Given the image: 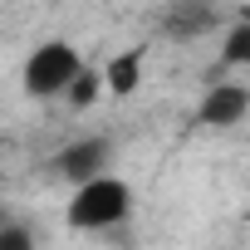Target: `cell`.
Listing matches in <instances>:
<instances>
[{"label":"cell","instance_id":"6da1fadb","mask_svg":"<svg viewBox=\"0 0 250 250\" xmlns=\"http://www.w3.org/2000/svg\"><path fill=\"white\" fill-rule=\"evenodd\" d=\"M133 216V187L123 177H93L74 187L69 196V226L74 230H113Z\"/></svg>","mask_w":250,"mask_h":250},{"label":"cell","instance_id":"7a4b0ae2","mask_svg":"<svg viewBox=\"0 0 250 250\" xmlns=\"http://www.w3.org/2000/svg\"><path fill=\"white\" fill-rule=\"evenodd\" d=\"M83 74V54L69 40H44L30 59H25V93L30 98H64V88Z\"/></svg>","mask_w":250,"mask_h":250},{"label":"cell","instance_id":"3957f363","mask_svg":"<svg viewBox=\"0 0 250 250\" xmlns=\"http://www.w3.org/2000/svg\"><path fill=\"white\" fill-rule=\"evenodd\" d=\"M108 162H113L108 138H79V143H69V147L54 157V172H59L64 182L83 187V182H93V177H108Z\"/></svg>","mask_w":250,"mask_h":250},{"label":"cell","instance_id":"277c9868","mask_svg":"<svg viewBox=\"0 0 250 250\" xmlns=\"http://www.w3.org/2000/svg\"><path fill=\"white\" fill-rule=\"evenodd\" d=\"M245 113H250V88H245L240 79H221V83H211L206 98H201V108H196V118L206 123V128H235Z\"/></svg>","mask_w":250,"mask_h":250},{"label":"cell","instance_id":"5b68a950","mask_svg":"<svg viewBox=\"0 0 250 250\" xmlns=\"http://www.w3.org/2000/svg\"><path fill=\"white\" fill-rule=\"evenodd\" d=\"M157 25L172 40H201V35H211L221 25V10L206 5V0H172V5L157 15Z\"/></svg>","mask_w":250,"mask_h":250},{"label":"cell","instance_id":"8992f818","mask_svg":"<svg viewBox=\"0 0 250 250\" xmlns=\"http://www.w3.org/2000/svg\"><path fill=\"white\" fill-rule=\"evenodd\" d=\"M98 79H103V88H108V93L128 98V93L143 83V49H123V54H113V59L98 69Z\"/></svg>","mask_w":250,"mask_h":250},{"label":"cell","instance_id":"52a82bcc","mask_svg":"<svg viewBox=\"0 0 250 250\" xmlns=\"http://www.w3.org/2000/svg\"><path fill=\"white\" fill-rule=\"evenodd\" d=\"M64 98H69V108H93V103L103 98V79H98V69L83 64V74L64 88Z\"/></svg>","mask_w":250,"mask_h":250},{"label":"cell","instance_id":"ba28073f","mask_svg":"<svg viewBox=\"0 0 250 250\" xmlns=\"http://www.w3.org/2000/svg\"><path fill=\"white\" fill-rule=\"evenodd\" d=\"M221 64H226V69H245V64H250V25H245V20L226 35V44H221Z\"/></svg>","mask_w":250,"mask_h":250},{"label":"cell","instance_id":"9c48e42d","mask_svg":"<svg viewBox=\"0 0 250 250\" xmlns=\"http://www.w3.org/2000/svg\"><path fill=\"white\" fill-rule=\"evenodd\" d=\"M0 250H35V230L25 221H5L0 226Z\"/></svg>","mask_w":250,"mask_h":250}]
</instances>
